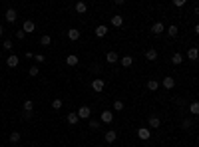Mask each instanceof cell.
Masks as SVG:
<instances>
[{"label":"cell","instance_id":"cell-7","mask_svg":"<svg viewBox=\"0 0 199 147\" xmlns=\"http://www.w3.org/2000/svg\"><path fill=\"white\" fill-rule=\"evenodd\" d=\"M80 36H82V34H80V30H78V28H70V30H68V38H70L72 42L80 40Z\"/></svg>","mask_w":199,"mask_h":147},{"label":"cell","instance_id":"cell-4","mask_svg":"<svg viewBox=\"0 0 199 147\" xmlns=\"http://www.w3.org/2000/svg\"><path fill=\"white\" fill-rule=\"evenodd\" d=\"M100 119L104 121V123H112L113 121V111H109V110H105V111H101V115H100Z\"/></svg>","mask_w":199,"mask_h":147},{"label":"cell","instance_id":"cell-20","mask_svg":"<svg viewBox=\"0 0 199 147\" xmlns=\"http://www.w3.org/2000/svg\"><path fill=\"white\" fill-rule=\"evenodd\" d=\"M197 56H199L197 48H189V50H187V58H189L191 62H195V60H197Z\"/></svg>","mask_w":199,"mask_h":147},{"label":"cell","instance_id":"cell-9","mask_svg":"<svg viewBox=\"0 0 199 147\" xmlns=\"http://www.w3.org/2000/svg\"><path fill=\"white\" fill-rule=\"evenodd\" d=\"M6 66H8V68H16V66H18V56H16V54L8 56V60H6Z\"/></svg>","mask_w":199,"mask_h":147},{"label":"cell","instance_id":"cell-17","mask_svg":"<svg viewBox=\"0 0 199 147\" xmlns=\"http://www.w3.org/2000/svg\"><path fill=\"white\" fill-rule=\"evenodd\" d=\"M78 121H80V117H78V113H76V111L68 113V123H70V125H76Z\"/></svg>","mask_w":199,"mask_h":147},{"label":"cell","instance_id":"cell-18","mask_svg":"<svg viewBox=\"0 0 199 147\" xmlns=\"http://www.w3.org/2000/svg\"><path fill=\"white\" fill-rule=\"evenodd\" d=\"M86 10H88L86 2H76V12H78V14H86Z\"/></svg>","mask_w":199,"mask_h":147},{"label":"cell","instance_id":"cell-29","mask_svg":"<svg viewBox=\"0 0 199 147\" xmlns=\"http://www.w3.org/2000/svg\"><path fill=\"white\" fill-rule=\"evenodd\" d=\"M90 129H92V131H98V129H100V121L98 119H92L90 121Z\"/></svg>","mask_w":199,"mask_h":147},{"label":"cell","instance_id":"cell-15","mask_svg":"<svg viewBox=\"0 0 199 147\" xmlns=\"http://www.w3.org/2000/svg\"><path fill=\"white\" fill-rule=\"evenodd\" d=\"M105 34H108V26H104V24H100V26L96 28V36H98V38H104Z\"/></svg>","mask_w":199,"mask_h":147},{"label":"cell","instance_id":"cell-16","mask_svg":"<svg viewBox=\"0 0 199 147\" xmlns=\"http://www.w3.org/2000/svg\"><path fill=\"white\" fill-rule=\"evenodd\" d=\"M105 60H108V64H116L120 58H117L116 52H108V54H105Z\"/></svg>","mask_w":199,"mask_h":147},{"label":"cell","instance_id":"cell-34","mask_svg":"<svg viewBox=\"0 0 199 147\" xmlns=\"http://www.w3.org/2000/svg\"><path fill=\"white\" fill-rule=\"evenodd\" d=\"M191 125H193V121H191V119H185V121H183V127H185V129H189Z\"/></svg>","mask_w":199,"mask_h":147},{"label":"cell","instance_id":"cell-30","mask_svg":"<svg viewBox=\"0 0 199 147\" xmlns=\"http://www.w3.org/2000/svg\"><path fill=\"white\" fill-rule=\"evenodd\" d=\"M62 103H64V102H62L60 98H56V99L52 102V107H54V110H60V107H62Z\"/></svg>","mask_w":199,"mask_h":147},{"label":"cell","instance_id":"cell-28","mask_svg":"<svg viewBox=\"0 0 199 147\" xmlns=\"http://www.w3.org/2000/svg\"><path fill=\"white\" fill-rule=\"evenodd\" d=\"M189 111H191L193 115H197V113H199V103H197V102H193L191 106H189Z\"/></svg>","mask_w":199,"mask_h":147},{"label":"cell","instance_id":"cell-38","mask_svg":"<svg viewBox=\"0 0 199 147\" xmlns=\"http://www.w3.org/2000/svg\"><path fill=\"white\" fill-rule=\"evenodd\" d=\"M2 34H4V28H2V26H0V36H2Z\"/></svg>","mask_w":199,"mask_h":147},{"label":"cell","instance_id":"cell-21","mask_svg":"<svg viewBox=\"0 0 199 147\" xmlns=\"http://www.w3.org/2000/svg\"><path fill=\"white\" fill-rule=\"evenodd\" d=\"M151 32H153L155 36H157V34H161V32H163V24H161V22H155L153 26H151Z\"/></svg>","mask_w":199,"mask_h":147},{"label":"cell","instance_id":"cell-2","mask_svg":"<svg viewBox=\"0 0 199 147\" xmlns=\"http://www.w3.org/2000/svg\"><path fill=\"white\" fill-rule=\"evenodd\" d=\"M34 30H36V24H34L32 20H24V24H22V32L24 34H26V32L30 34V32H34Z\"/></svg>","mask_w":199,"mask_h":147},{"label":"cell","instance_id":"cell-24","mask_svg":"<svg viewBox=\"0 0 199 147\" xmlns=\"http://www.w3.org/2000/svg\"><path fill=\"white\" fill-rule=\"evenodd\" d=\"M167 34H169V36H171V38H175L177 34H179V28H177V26H175V24H171V26H169V28H167Z\"/></svg>","mask_w":199,"mask_h":147},{"label":"cell","instance_id":"cell-35","mask_svg":"<svg viewBox=\"0 0 199 147\" xmlns=\"http://www.w3.org/2000/svg\"><path fill=\"white\" fill-rule=\"evenodd\" d=\"M24 36H26V34H24L22 30H18V32H16V38H18V40H24Z\"/></svg>","mask_w":199,"mask_h":147},{"label":"cell","instance_id":"cell-37","mask_svg":"<svg viewBox=\"0 0 199 147\" xmlns=\"http://www.w3.org/2000/svg\"><path fill=\"white\" fill-rule=\"evenodd\" d=\"M34 58H36V62H44V56H42V54H36Z\"/></svg>","mask_w":199,"mask_h":147},{"label":"cell","instance_id":"cell-8","mask_svg":"<svg viewBox=\"0 0 199 147\" xmlns=\"http://www.w3.org/2000/svg\"><path fill=\"white\" fill-rule=\"evenodd\" d=\"M104 139H105V143H113V141L117 139V133H116V131H112V129H109V131H105Z\"/></svg>","mask_w":199,"mask_h":147},{"label":"cell","instance_id":"cell-25","mask_svg":"<svg viewBox=\"0 0 199 147\" xmlns=\"http://www.w3.org/2000/svg\"><path fill=\"white\" fill-rule=\"evenodd\" d=\"M40 44L42 46H50V44H52V38H50L48 34H44V36L40 38Z\"/></svg>","mask_w":199,"mask_h":147},{"label":"cell","instance_id":"cell-6","mask_svg":"<svg viewBox=\"0 0 199 147\" xmlns=\"http://www.w3.org/2000/svg\"><path fill=\"white\" fill-rule=\"evenodd\" d=\"M104 87H105L104 79H92V90H94V91H101Z\"/></svg>","mask_w":199,"mask_h":147},{"label":"cell","instance_id":"cell-14","mask_svg":"<svg viewBox=\"0 0 199 147\" xmlns=\"http://www.w3.org/2000/svg\"><path fill=\"white\" fill-rule=\"evenodd\" d=\"M173 86H175V79H173L171 75H167V78H163V87H165V90H171Z\"/></svg>","mask_w":199,"mask_h":147},{"label":"cell","instance_id":"cell-5","mask_svg":"<svg viewBox=\"0 0 199 147\" xmlns=\"http://www.w3.org/2000/svg\"><path fill=\"white\" fill-rule=\"evenodd\" d=\"M4 18H6V22H16V18H18V16H16V10L14 8H8L6 10V14H4Z\"/></svg>","mask_w":199,"mask_h":147},{"label":"cell","instance_id":"cell-12","mask_svg":"<svg viewBox=\"0 0 199 147\" xmlns=\"http://www.w3.org/2000/svg\"><path fill=\"white\" fill-rule=\"evenodd\" d=\"M145 58H147V60H149V62L157 60V50H155V48H149V50H147V52H145Z\"/></svg>","mask_w":199,"mask_h":147},{"label":"cell","instance_id":"cell-11","mask_svg":"<svg viewBox=\"0 0 199 147\" xmlns=\"http://www.w3.org/2000/svg\"><path fill=\"white\" fill-rule=\"evenodd\" d=\"M171 64H175V66H179V64H183V54H179V52H175L171 56Z\"/></svg>","mask_w":199,"mask_h":147},{"label":"cell","instance_id":"cell-19","mask_svg":"<svg viewBox=\"0 0 199 147\" xmlns=\"http://www.w3.org/2000/svg\"><path fill=\"white\" fill-rule=\"evenodd\" d=\"M120 64L124 66V68H129V66L133 64V58H132V56H124V58L120 60Z\"/></svg>","mask_w":199,"mask_h":147},{"label":"cell","instance_id":"cell-22","mask_svg":"<svg viewBox=\"0 0 199 147\" xmlns=\"http://www.w3.org/2000/svg\"><path fill=\"white\" fill-rule=\"evenodd\" d=\"M66 64L68 66H78V56H76V54H70V56L66 58Z\"/></svg>","mask_w":199,"mask_h":147},{"label":"cell","instance_id":"cell-36","mask_svg":"<svg viewBox=\"0 0 199 147\" xmlns=\"http://www.w3.org/2000/svg\"><path fill=\"white\" fill-rule=\"evenodd\" d=\"M173 4H175L177 8H181V6H183V4H185V0H175V2H173Z\"/></svg>","mask_w":199,"mask_h":147},{"label":"cell","instance_id":"cell-13","mask_svg":"<svg viewBox=\"0 0 199 147\" xmlns=\"http://www.w3.org/2000/svg\"><path fill=\"white\" fill-rule=\"evenodd\" d=\"M121 24H124V16H120V14H116V16H112V26H116V28H120Z\"/></svg>","mask_w":199,"mask_h":147},{"label":"cell","instance_id":"cell-32","mask_svg":"<svg viewBox=\"0 0 199 147\" xmlns=\"http://www.w3.org/2000/svg\"><path fill=\"white\" fill-rule=\"evenodd\" d=\"M28 74H30V75H32V78H36V75H38V74H40V70H38V66H32V68H30V70H28Z\"/></svg>","mask_w":199,"mask_h":147},{"label":"cell","instance_id":"cell-10","mask_svg":"<svg viewBox=\"0 0 199 147\" xmlns=\"http://www.w3.org/2000/svg\"><path fill=\"white\" fill-rule=\"evenodd\" d=\"M147 123H149V127L151 129H157L159 125H161V121H159V117H155V115H151L149 119H147Z\"/></svg>","mask_w":199,"mask_h":147},{"label":"cell","instance_id":"cell-23","mask_svg":"<svg viewBox=\"0 0 199 147\" xmlns=\"http://www.w3.org/2000/svg\"><path fill=\"white\" fill-rule=\"evenodd\" d=\"M157 87H159V82H157V79H149V82H147V90L157 91Z\"/></svg>","mask_w":199,"mask_h":147},{"label":"cell","instance_id":"cell-1","mask_svg":"<svg viewBox=\"0 0 199 147\" xmlns=\"http://www.w3.org/2000/svg\"><path fill=\"white\" fill-rule=\"evenodd\" d=\"M90 115H92V110H90L88 106H82V107L78 110V117H80V119H88Z\"/></svg>","mask_w":199,"mask_h":147},{"label":"cell","instance_id":"cell-3","mask_svg":"<svg viewBox=\"0 0 199 147\" xmlns=\"http://www.w3.org/2000/svg\"><path fill=\"white\" fill-rule=\"evenodd\" d=\"M137 137H139V139H143V141H147L151 137V131L147 127H139L137 129Z\"/></svg>","mask_w":199,"mask_h":147},{"label":"cell","instance_id":"cell-31","mask_svg":"<svg viewBox=\"0 0 199 147\" xmlns=\"http://www.w3.org/2000/svg\"><path fill=\"white\" fill-rule=\"evenodd\" d=\"M32 107H34L32 99H26V102H24V111H32Z\"/></svg>","mask_w":199,"mask_h":147},{"label":"cell","instance_id":"cell-26","mask_svg":"<svg viewBox=\"0 0 199 147\" xmlns=\"http://www.w3.org/2000/svg\"><path fill=\"white\" fill-rule=\"evenodd\" d=\"M20 141V133L18 131H12L10 133V143H18Z\"/></svg>","mask_w":199,"mask_h":147},{"label":"cell","instance_id":"cell-27","mask_svg":"<svg viewBox=\"0 0 199 147\" xmlns=\"http://www.w3.org/2000/svg\"><path fill=\"white\" fill-rule=\"evenodd\" d=\"M113 110L121 111V110H124V102H121V99H116V102H113Z\"/></svg>","mask_w":199,"mask_h":147},{"label":"cell","instance_id":"cell-33","mask_svg":"<svg viewBox=\"0 0 199 147\" xmlns=\"http://www.w3.org/2000/svg\"><path fill=\"white\" fill-rule=\"evenodd\" d=\"M2 48L4 50H12V40H4L2 42Z\"/></svg>","mask_w":199,"mask_h":147}]
</instances>
